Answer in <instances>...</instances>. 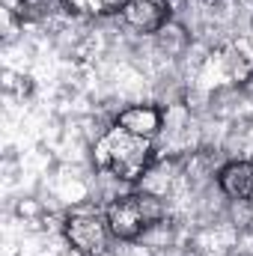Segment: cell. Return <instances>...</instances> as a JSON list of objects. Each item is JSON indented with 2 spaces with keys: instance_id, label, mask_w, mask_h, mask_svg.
Masks as SVG:
<instances>
[{
  "instance_id": "6da1fadb",
  "label": "cell",
  "mask_w": 253,
  "mask_h": 256,
  "mask_svg": "<svg viewBox=\"0 0 253 256\" xmlns=\"http://www.w3.org/2000/svg\"><path fill=\"white\" fill-rule=\"evenodd\" d=\"M155 164L152 155V140L149 137H137L126 128L114 126L104 131L96 143V167L126 179V182H140L146 176V170Z\"/></svg>"
},
{
  "instance_id": "7a4b0ae2",
  "label": "cell",
  "mask_w": 253,
  "mask_h": 256,
  "mask_svg": "<svg viewBox=\"0 0 253 256\" xmlns=\"http://www.w3.org/2000/svg\"><path fill=\"white\" fill-rule=\"evenodd\" d=\"M164 196L149 191H137V194H126L116 196L108 206V226L120 242H134L140 238L146 230H152L155 224L164 220Z\"/></svg>"
},
{
  "instance_id": "3957f363",
  "label": "cell",
  "mask_w": 253,
  "mask_h": 256,
  "mask_svg": "<svg viewBox=\"0 0 253 256\" xmlns=\"http://www.w3.org/2000/svg\"><path fill=\"white\" fill-rule=\"evenodd\" d=\"M66 242L72 244V250L80 256H102L108 250V238L114 236L108 226V218L80 212V214H68L63 224Z\"/></svg>"
},
{
  "instance_id": "277c9868",
  "label": "cell",
  "mask_w": 253,
  "mask_h": 256,
  "mask_svg": "<svg viewBox=\"0 0 253 256\" xmlns=\"http://www.w3.org/2000/svg\"><path fill=\"white\" fill-rule=\"evenodd\" d=\"M120 15L137 33H161L170 24L173 9H170V0H128Z\"/></svg>"
},
{
  "instance_id": "5b68a950",
  "label": "cell",
  "mask_w": 253,
  "mask_h": 256,
  "mask_svg": "<svg viewBox=\"0 0 253 256\" xmlns=\"http://www.w3.org/2000/svg\"><path fill=\"white\" fill-rule=\"evenodd\" d=\"M116 126L131 131V134H137V137H149L152 140L161 131V126H164V114L155 104H131L126 110H120Z\"/></svg>"
},
{
  "instance_id": "8992f818",
  "label": "cell",
  "mask_w": 253,
  "mask_h": 256,
  "mask_svg": "<svg viewBox=\"0 0 253 256\" xmlns=\"http://www.w3.org/2000/svg\"><path fill=\"white\" fill-rule=\"evenodd\" d=\"M218 188L232 202L253 196V164L250 161H230L218 170Z\"/></svg>"
},
{
  "instance_id": "52a82bcc",
  "label": "cell",
  "mask_w": 253,
  "mask_h": 256,
  "mask_svg": "<svg viewBox=\"0 0 253 256\" xmlns=\"http://www.w3.org/2000/svg\"><path fill=\"white\" fill-rule=\"evenodd\" d=\"M224 66H226L232 80L248 84L253 78V45L248 39H232L224 48Z\"/></svg>"
},
{
  "instance_id": "ba28073f",
  "label": "cell",
  "mask_w": 253,
  "mask_h": 256,
  "mask_svg": "<svg viewBox=\"0 0 253 256\" xmlns=\"http://www.w3.org/2000/svg\"><path fill=\"white\" fill-rule=\"evenodd\" d=\"M60 6H66L63 0H18L15 15H18L21 21L33 24V21H45V18H51Z\"/></svg>"
},
{
  "instance_id": "9c48e42d",
  "label": "cell",
  "mask_w": 253,
  "mask_h": 256,
  "mask_svg": "<svg viewBox=\"0 0 253 256\" xmlns=\"http://www.w3.org/2000/svg\"><path fill=\"white\" fill-rule=\"evenodd\" d=\"M66 9L78 12V15H114V12H122L128 0H63Z\"/></svg>"
}]
</instances>
